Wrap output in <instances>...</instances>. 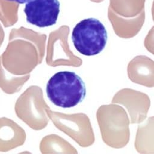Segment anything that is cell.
<instances>
[{"label":"cell","instance_id":"2","mask_svg":"<svg viewBox=\"0 0 154 154\" xmlns=\"http://www.w3.org/2000/svg\"><path fill=\"white\" fill-rule=\"evenodd\" d=\"M107 38L105 26L94 18L83 19L78 22L72 34V40L76 49L86 56L100 53L106 46Z\"/></svg>","mask_w":154,"mask_h":154},{"label":"cell","instance_id":"10","mask_svg":"<svg viewBox=\"0 0 154 154\" xmlns=\"http://www.w3.org/2000/svg\"><path fill=\"white\" fill-rule=\"evenodd\" d=\"M152 16L153 21L154 22V1H153L152 6Z\"/></svg>","mask_w":154,"mask_h":154},{"label":"cell","instance_id":"7","mask_svg":"<svg viewBox=\"0 0 154 154\" xmlns=\"http://www.w3.org/2000/svg\"><path fill=\"white\" fill-rule=\"evenodd\" d=\"M146 0H110L109 7L118 15L133 17L144 10Z\"/></svg>","mask_w":154,"mask_h":154},{"label":"cell","instance_id":"4","mask_svg":"<svg viewBox=\"0 0 154 154\" xmlns=\"http://www.w3.org/2000/svg\"><path fill=\"white\" fill-rule=\"evenodd\" d=\"M112 102L122 104L127 108L131 123L143 122L150 108V99L147 94L128 88L120 90Z\"/></svg>","mask_w":154,"mask_h":154},{"label":"cell","instance_id":"9","mask_svg":"<svg viewBox=\"0 0 154 154\" xmlns=\"http://www.w3.org/2000/svg\"><path fill=\"white\" fill-rule=\"evenodd\" d=\"M8 1L17 2V3H19V4H25V3H26L29 1H31L32 0H8Z\"/></svg>","mask_w":154,"mask_h":154},{"label":"cell","instance_id":"8","mask_svg":"<svg viewBox=\"0 0 154 154\" xmlns=\"http://www.w3.org/2000/svg\"><path fill=\"white\" fill-rule=\"evenodd\" d=\"M144 44L146 49L154 55V26L148 32L145 37Z\"/></svg>","mask_w":154,"mask_h":154},{"label":"cell","instance_id":"6","mask_svg":"<svg viewBox=\"0 0 154 154\" xmlns=\"http://www.w3.org/2000/svg\"><path fill=\"white\" fill-rule=\"evenodd\" d=\"M108 18L115 33L123 38H129L136 35L140 31L145 20L144 10L138 16L125 17L118 15L109 7Z\"/></svg>","mask_w":154,"mask_h":154},{"label":"cell","instance_id":"5","mask_svg":"<svg viewBox=\"0 0 154 154\" xmlns=\"http://www.w3.org/2000/svg\"><path fill=\"white\" fill-rule=\"evenodd\" d=\"M128 75L131 81L147 87H154V61L145 55L134 57L128 64Z\"/></svg>","mask_w":154,"mask_h":154},{"label":"cell","instance_id":"1","mask_svg":"<svg viewBox=\"0 0 154 154\" xmlns=\"http://www.w3.org/2000/svg\"><path fill=\"white\" fill-rule=\"evenodd\" d=\"M46 94L54 105L64 108H71L84 99L85 85L75 72H59L49 79L46 85Z\"/></svg>","mask_w":154,"mask_h":154},{"label":"cell","instance_id":"3","mask_svg":"<svg viewBox=\"0 0 154 154\" xmlns=\"http://www.w3.org/2000/svg\"><path fill=\"white\" fill-rule=\"evenodd\" d=\"M58 0H32L26 3L24 13L28 23L40 28L56 23L60 13Z\"/></svg>","mask_w":154,"mask_h":154}]
</instances>
